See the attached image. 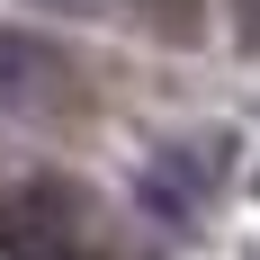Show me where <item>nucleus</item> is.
Here are the masks:
<instances>
[{
	"label": "nucleus",
	"mask_w": 260,
	"mask_h": 260,
	"mask_svg": "<svg viewBox=\"0 0 260 260\" xmlns=\"http://www.w3.org/2000/svg\"><path fill=\"white\" fill-rule=\"evenodd\" d=\"M215 171H224V144H180V153H161L153 171H144V198H153L161 215H171V224H188V215L207 207V188H215Z\"/></svg>",
	"instance_id": "f257e3e1"
},
{
	"label": "nucleus",
	"mask_w": 260,
	"mask_h": 260,
	"mask_svg": "<svg viewBox=\"0 0 260 260\" xmlns=\"http://www.w3.org/2000/svg\"><path fill=\"white\" fill-rule=\"evenodd\" d=\"M54 45H36V36H0V99H18V108H36L54 90Z\"/></svg>",
	"instance_id": "f03ea898"
}]
</instances>
